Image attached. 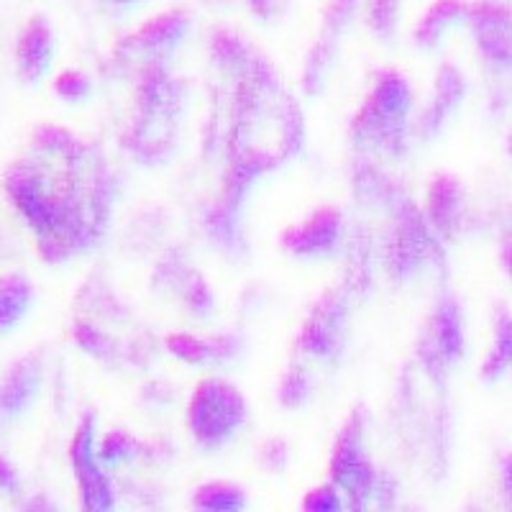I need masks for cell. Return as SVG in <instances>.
I'll return each mask as SVG.
<instances>
[{
    "label": "cell",
    "mask_w": 512,
    "mask_h": 512,
    "mask_svg": "<svg viewBox=\"0 0 512 512\" xmlns=\"http://www.w3.org/2000/svg\"><path fill=\"white\" fill-rule=\"evenodd\" d=\"M507 367H512V315L500 308L495 315V341H492V349H489L479 374L487 382H495Z\"/></svg>",
    "instance_id": "obj_19"
},
{
    "label": "cell",
    "mask_w": 512,
    "mask_h": 512,
    "mask_svg": "<svg viewBox=\"0 0 512 512\" xmlns=\"http://www.w3.org/2000/svg\"><path fill=\"white\" fill-rule=\"evenodd\" d=\"M192 505L198 510H241L246 505L244 489L228 482H210L198 487Z\"/></svg>",
    "instance_id": "obj_23"
},
{
    "label": "cell",
    "mask_w": 512,
    "mask_h": 512,
    "mask_svg": "<svg viewBox=\"0 0 512 512\" xmlns=\"http://www.w3.org/2000/svg\"><path fill=\"white\" fill-rule=\"evenodd\" d=\"M36 146H39L41 152L52 154V157H77L85 149L80 146V141L70 134V131H64L59 126H44L36 131Z\"/></svg>",
    "instance_id": "obj_24"
},
{
    "label": "cell",
    "mask_w": 512,
    "mask_h": 512,
    "mask_svg": "<svg viewBox=\"0 0 512 512\" xmlns=\"http://www.w3.org/2000/svg\"><path fill=\"white\" fill-rule=\"evenodd\" d=\"M356 6H359V0H331L326 13H323V31L336 36L341 34L354 16Z\"/></svg>",
    "instance_id": "obj_31"
},
{
    "label": "cell",
    "mask_w": 512,
    "mask_h": 512,
    "mask_svg": "<svg viewBox=\"0 0 512 512\" xmlns=\"http://www.w3.org/2000/svg\"><path fill=\"white\" fill-rule=\"evenodd\" d=\"M246 420V400L233 384L223 379H205L192 392L187 423L192 436L205 446H221L239 431Z\"/></svg>",
    "instance_id": "obj_2"
},
{
    "label": "cell",
    "mask_w": 512,
    "mask_h": 512,
    "mask_svg": "<svg viewBox=\"0 0 512 512\" xmlns=\"http://www.w3.org/2000/svg\"><path fill=\"white\" fill-rule=\"evenodd\" d=\"M397 8L400 0H369V26L377 36H392L397 24Z\"/></svg>",
    "instance_id": "obj_29"
},
{
    "label": "cell",
    "mask_w": 512,
    "mask_h": 512,
    "mask_svg": "<svg viewBox=\"0 0 512 512\" xmlns=\"http://www.w3.org/2000/svg\"><path fill=\"white\" fill-rule=\"evenodd\" d=\"M182 297L185 305L198 315H208L213 310V292L200 274H187L182 282Z\"/></svg>",
    "instance_id": "obj_28"
},
{
    "label": "cell",
    "mask_w": 512,
    "mask_h": 512,
    "mask_svg": "<svg viewBox=\"0 0 512 512\" xmlns=\"http://www.w3.org/2000/svg\"><path fill=\"white\" fill-rule=\"evenodd\" d=\"M410 103H413V93L400 72H377L372 93L367 95L351 121V134L356 141L374 144L387 154H402L405 136H408Z\"/></svg>",
    "instance_id": "obj_1"
},
{
    "label": "cell",
    "mask_w": 512,
    "mask_h": 512,
    "mask_svg": "<svg viewBox=\"0 0 512 512\" xmlns=\"http://www.w3.org/2000/svg\"><path fill=\"white\" fill-rule=\"evenodd\" d=\"M239 208L241 200L221 195V200H218V203L208 210V216H205V228H208V233L228 251H239L241 246H244L239 228Z\"/></svg>",
    "instance_id": "obj_16"
},
{
    "label": "cell",
    "mask_w": 512,
    "mask_h": 512,
    "mask_svg": "<svg viewBox=\"0 0 512 512\" xmlns=\"http://www.w3.org/2000/svg\"><path fill=\"white\" fill-rule=\"evenodd\" d=\"M187 26H190V16H187V11H182V8L164 11L159 13V16L149 18V21L136 31V34L128 36L126 47L157 52V49L169 47V44H177V41L185 36Z\"/></svg>",
    "instance_id": "obj_14"
},
{
    "label": "cell",
    "mask_w": 512,
    "mask_h": 512,
    "mask_svg": "<svg viewBox=\"0 0 512 512\" xmlns=\"http://www.w3.org/2000/svg\"><path fill=\"white\" fill-rule=\"evenodd\" d=\"M111 3H118V6H126V3H136V0H111Z\"/></svg>",
    "instance_id": "obj_38"
},
{
    "label": "cell",
    "mask_w": 512,
    "mask_h": 512,
    "mask_svg": "<svg viewBox=\"0 0 512 512\" xmlns=\"http://www.w3.org/2000/svg\"><path fill=\"white\" fill-rule=\"evenodd\" d=\"M70 459L75 466L77 482H80L82 505L85 510H111L113 507V484L108 474L100 469V456L95 451V418L85 415L77 425V433L70 443Z\"/></svg>",
    "instance_id": "obj_6"
},
{
    "label": "cell",
    "mask_w": 512,
    "mask_h": 512,
    "mask_svg": "<svg viewBox=\"0 0 512 512\" xmlns=\"http://www.w3.org/2000/svg\"><path fill=\"white\" fill-rule=\"evenodd\" d=\"M392 210H395V221L384 244V262L392 277L408 280L410 274L418 272L420 264L436 254V241L423 213L408 198H402Z\"/></svg>",
    "instance_id": "obj_4"
},
{
    "label": "cell",
    "mask_w": 512,
    "mask_h": 512,
    "mask_svg": "<svg viewBox=\"0 0 512 512\" xmlns=\"http://www.w3.org/2000/svg\"><path fill=\"white\" fill-rule=\"evenodd\" d=\"M136 454H139V443L123 431L108 433L98 448V456L103 464H118V461L134 459Z\"/></svg>",
    "instance_id": "obj_27"
},
{
    "label": "cell",
    "mask_w": 512,
    "mask_h": 512,
    "mask_svg": "<svg viewBox=\"0 0 512 512\" xmlns=\"http://www.w3.org/2000/svg\"><path fill=\"white\" fill-rule=\"evenodd\" d=\"M466 11H469V6L464 0H436L420 18L418 29H415V41L420 47H436L443 31L456 24L461 16H466Z\"/></svg>",
    "instance_id": "obj_17"
},
{
    "label": "cell",
    "mask_w": 512,
    "mask_h": 512,
    "mask_svg": "<svg viewBox=\"0 0 512 512\" xmlns=\"http://www.w3.org/2000/svg\"><path fill=\"white\" fill-rule=\"evenodd\" d=\"M310 390L313 384H310L308 372L303 367H290L280 382V402L285 408H300L310 397Z\"/></svg>",
    "instance_id": "obj_25"
},
{
    "label": "cell",
    "mask_w": 512,
    "mask_h": 512,
    "mask_svg": "<svg viewBox=\"0 0 512 512\" xmlns=\"http://www.w3.org/2000/svg\"><path fill=\"white\" fill-rule=\"evenodd\" d=\"M336 41H338V36L323 31V34H320V39L313 44V49H310L308 62H305V72H303L305 93L315 95L320 88H323L326 72L331 70L333 54H336Z\"/></svg>",
    "instance_id": "obj_20"
},
{
    "label": "cell",
    "mask_w": 512,
    "mask_h": 512,
    "mask_svg": "<svg viewBox=\"0 0 512 512\" xmlns=\"http://www.w3.org/2000/svg\"><path fill=\"white\" fill-rule=\"evenodd\" d=\"M31 297H34V287L29 285V280L18 274L0 277V333L18 326V320L29 310Z\"/></svg>",
    "instance_id": "obj_18"
},
{
    "label": "cell",
    "mask_w": 512,
    "mask_h": 512,
    "mask_svg": "<svg viewBox=\"0 0 512 512\" xmlns=\"http://www.w3.org/2000/svg\"><path fill=\"white\" fill-rule=\"evenodd\" d=\"M210 52H213V57L218 59V64H223V67H233V70H239V72H244L246 67H249L251 59L256 57L241 36H236L233 31H226V29L216 31V34L210 36Z\"/></svg>",
    "instance_id": "obj_22"
},
{
    "label": "cell",
    "mask_w": 512,
    "mask_h": 512,
    "mask_svg": "<svg viewBox=\"0 0 512 512\" xmlns=\"http://www.w3.org/2000/svg\"><path fill=\"white\" fill-rule=\"evenodd\" d=\"M466 18L472 24L477 47L489 62L512 64V8L497 0H479L469 6Z\"/></svg>",
    "instance_id": "obj_8"
},
{
    "label": "cell",
    "mask_w": 512,
    "mask_h": 512,
    "mask_svg": "<svg viewBox=\"0 0 512 512\" xmlns=\"http://www.w3.org/2000/svg\"><path fill=\"white\" fill-rule=\"evenodd\" d=\"M464 354V320L456 300L446 297L431 315L420 338V361L431 374L443 372Z\"/></svg>",
    "instance_id": "obj_7"
},
{
    "label": "cell",
    "mask_w": 512,
    "mask_h": 512,
    "mask_svg": "<svg viewBox=\"0 0 512 512\" xmlns=\"http://www.w3.org/2000/svg\"><path fill=\"white\" fill-rule=\"evenodd\" d=\"M466 90L464 75L456 70L454 64H443L436 77V90H433L431 105L425 108V113L420 116L418 131L423 136H433L436 131H441V126L446 123V118L454 113L456 105L461 103Z\"/></svg>",
    "instance_id": "obj_11"
},
{
    "label": "cell",
    "mask_w": 512,
    "mask_h": 512,
    "mask_svg": "<svg viewBox=\"0 0 512 512\" xmlns=\"http://www.w3.org/2000/svg\"><path fill=\"white\" fill-rule=\"evenodd\" d=\"M169 354H175L177 359L187 361V364H210V361H226L236 356L239 351V341L228 333L213 338H198L190 333H172L167 338Z\"/></svg>",
    "instance_id": "obj_12"
},
{
    "label": "cell",
    "mask_w": 512,
    "mask_h": 512,
    "mask_svg": "<svg viewBox=\"0 0 512 512\" xmlns=\"http://www.w3.org/2000/svg\"><path fill=\"white\" fill-rule=\"evenodd\" d=\"M461 221V185L451 175H438L428 190V226L443 236L459 228Z\"/></svg>",
    "instance_id": "obj_13"
},
{
    "label": "cell",
    "mask_w": 512,
    "mask_h": 512,
    "mask_svg": "<svg viewBox=\"0 0 512 512\" xmlns=\"http://www.w3.org/2000/svg\"><path fill=\"white\" fill-rule=\"evenodd\" d=\"M246 3H249V8L256 16L269 18L274 13V0H246Z\"/></svg>",
    "instance_id": "obj_36"
},
{
    "label": "cell",
    "mask_w": 512,
    "mask_h": 512,
    "mask_svg": "<svg viewBox=\"0 0 512 512\" xmlns=\"http://www.w3.org/2000/svg\"><path fill=\"white\" fill-rule=\"evenodd\" d=\"M346 318H349L346 292L328 290L313 305L308 318H305L303 331H300V338H297L300 351L313 356V359H333L338 349H341V344H344Z\"/></svg>",
    "instance_id": "obj_5"
},
{
    "label": "cell",
    "mask_w": 512,
    "mask_h": 512,
    "mask_svg": "<svg viewBox=\"0 0 512 512\" xmlns=\"http://www.w3.org/2000/svg\"><path fill=\"white\" fill-rule=\"evenodd\" d=\"M0 487L3 489L16 487V472H13V466L8 464L3 456H0Z\"/></svg>",
    "instance_id": "obj_35"
},
{
    "label": "cell",
    "mask_w": 512,
    "mask_h": 512,
    "mask_svg": "<svg viewBox=\"0 0 512 512\" xmlns=\"http://www.w3.org/2000/svg\"><path fill=\"white\" fill-rule=\"evenodd\" d=\"M346 280L351 292H367L372 285V241L367 233H356L351 239Z\"/></svg>",
    "instance_id": "obj_21"
},
{
    "label": "cell",
    "mask_w": 512,
    "mask_h": 512,
    "mask_svg": "<svg viewBox=\"0 0 512 512\" xmlns=\"http://www.w3.org/2000/svg\"><path fill=\"white\" fill-rule=\"evenodd\" d=\"M341 236V213L333 208L315 210L300 226H292L282 233V246L290 254L313 256L326 254Z\"/></svg>",
    "instance_id": "obj_9"
},
{
    "label": "cell",
    "mask_w": 512,
    "mask_h": 512,
    "mask_svg": "<svg viewBox=\"0 0 512 512\" xmlns=\"http://www.w3.org/2000/svg\"><path fill=\"white\" fill-rule=\"evenodd\" d=\"M36 384H39V359L26 356V359L16 361L0 387V408L6 413H21L34 397Z\"/></svg>",
    "instance_id": "obj_15"
},
{
    "label": "cell",
    "mask_w": 512,
    "mask_h": 512,
    "mask_svg": "<svg viewBox=\"0 0 512 512\" xmlns=\"http://www.w3.org/2000/svg\"><path fill=\"white\" fill-rule=\"evenodd\" d=\"M262 464L267 466L269 472H282L290 461V451H287V443L280 441V438H269L267 443L262 446Z\"/></svg>",
    "instance_id": "obj_33"
},
{
    "label": "cell",
    "mask_w": 512,
    "mask_h": 512,
    "mask_svg": "<svg viewBox=\"0 0 512 512\" xmlns=\"http://www.w3.org/2000/svg\"><path fill=\"white\" fill-rule=\"evenodd\" d=\"M303 507L308 512H336L344 507V500L338 495V487H318V489H310L308 495H305Z\"/></svg>",
    "instance_id": "obj_32"
},
{
    "label": "cell",
    "mask_w": 512,
    "mask_h": 512,
    "mask_svg": "<svg viewBox=\"0 0 512 512\" xmlns=\"http://www.w3.org/2000/svg\"><path fill=\"white\" fill-rule=\"evenodd\" d=\"M502 492H505V500L507 505L512 507V454H507L502 459Z\"/></svg>",
    "instance_id": "obj_34"
},
{
    "label": "cell",
    "mask_w": 512,
    "mask_h": 512,
    "mask_svg": "<svg viewBox=\"0 0 512 512\" xmlns=\"http://www.w3.org/2000/svg\"><path fill=\"white\" fill-rule=\"evenodd\" d=\"M75 341L88 351V354L98 356V359L113 361L118 356L116 344H113L111 336H105L98 328L88 326V323H77L75 326Z\"/></svg>",
    "instance_id": "obj_26"
},
{
    "label": "cell",
    "mask_w": 512,
    "mask_h": 512,
    "mask_svg": "<svg viewBox=\"0 0 512 512\" xmlns=\"http://www.w3.org/2000/svg\"><path fill=\"white\" fill-rule=\"evenodd\" d=\"M507 152H510V157H512V134L507 136Z\"/></svg>",
    "instance_id": "obj_39"
},
{
    "label": "cell",
    "mask_w": 512,
    "mask_h": 512,
    "mask_svg": "<svg viewBox=\"0 0 512 512\" xmlns=\"http://www.w3.org/2000/svg\"><path fill=\"white\" fill-rule=\"evenodd\" d=\"M502 264H505V272L512 277V231L502 241Z\"/></svg>",
    "instance_id": "obj_37"
},
{
    "label": "cell",
    "mask_w": 512,
    "mask_h": 512,
    "mask_svg": "<svg viewBox=\"0 0 512 512\" xmlns=\"http://www.w3.org/2000/svg\"><path fill=\"white\" fill-rule=\"evenodd\" d=\"M54 90H57L59 98L75 103V100H85L90 95V80L77 70H64L54 80Z\"/></svg>",
    "instance_id": "obj_30"
},
{
    "label": "cell",
    "mask_w": 512,
    "mask_h": 512,
    "mask_svg": "<svg viewBox=\"0 0 512 512\" xmlns=\"http://www.w3.org/2000/svg\"><path fill=\"white\" fill-rule=\"evenodd\" d=\"M54 52V39L52 29L41 16H34L26 24V29L18 36L16 47V64L18 75L24 77L26 82H36L44 72L49 70Z\"/></svg>",
    "instance_id": "obj_10"
},
{
    "label": "cell",
    "mask_w": 512,
    "mask_h": 512,
    "mask_svg": "<svg viewBox=\"0 0 512 512\" xmlns=\"http://www.w3.org/2000/svg\"><path fill=\"white\" fill-rule=\"evenodd\" d=\"M377 469L364 454V410H354L338 431L331 454V479L351 507H367L377 484Z\"/></svg>",
    "instance_id": "obj_3"
}]
</instances>
